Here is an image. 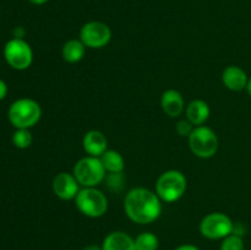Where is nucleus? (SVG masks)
<instances>
[{"label": "nucleus", "instance_id": "412c9836", "mask_svg": "<svg viewBox=\"0 0 251 250\" xmlns=\"http://www.w3.org/2000/svg\"><path fill=\"white\" fill-rule=\"evenodd\" d=\"M245 244L243 237L232 233L230 235L226 237L221 244V250H244Z\"/></svg>", "mask_w": 251, "mask_h": 250}, {"label": "nucleus", "instance_id": "f8f14e48", "mask_svg": "<svg viewBox=\"0 0 251 250\" xmlns=\"http://www.w3.org/2000/svg\"><path fill=\"white\" fill-rule=\"evenodd\" d=\"M162 110L171 118H178L185 110V100L179 91L167 90L161 97Z\"/></svg>", "mask_w": 251, "mask_h": 250}, {"label": "nucleus", "instance_id": "5701e85b", "mask_svg": "<svg viewBox=\"0 0 251 250\" xmlns=\"http://www.w3.org/2000/svg\"><path fill=\"white\" fill-rule=\"evenodd\" d=\"M7 95V85L5 81L0 80V100H4Z\"/></svg>", "mask_w": 251, "mask_h": 250}, {"label": "nucleus", "instance_id": "aec40b11", "mask_svg": "<svg viewBox=\"0 0 251 250\" xmlns=\"http://www.w3.org/2000/svg\"><path fill=\"white\" fill-rule=\"evenodd\" d=\"M125 175L124 172H119V173H108L105 175L104 183L105 186L109 189L113 193H119L124 189L125 185Z\"/></svg>", "mask_w": 251, "mask_h": 250}, {"label": "nucleus", "instance_id": "f03ea898", "mask_svg": "<svg viewBox=\"0 0 251 250\" xmlns=\"http://www.w3.org/2000/svg\"><path fill=\"white\" fill-rule=\"evenodd\" d=\"M42 108L32 98L16 100L7 110V118L16 129H31L41 120Z\"/></svg>", "mask_w": 251, "mask_h": 250}, {"label": "nucleus", "instance_id": "1a4fd4ad", "mask_svg": "<svg viewBox=\"0 0 251 250\" xmlns=\"http://www.w3.org/2000/svg\"><path fill=\"white\" fill-rule=\"evenodd\" d=\"M112 39V29L102 21H90L80 29V41L90 49L104 48Z\"/></svg>", "mask_w": 251, "mask_h": 250}, {"label": "nucleus", "instance_id": "7ed1b4c3", "mask_svg": "<svg viewBox=\"0 0 251 250\" xmlns=\"http://www.w3.org/2000/svg\"><path fill=\"white\" fill-rule=\"evenodd\" d=\"M186 188L188 180L185 174L176 169L163 172L156 181V194L162 201L169 203L180 200L186 193Z\"/></svg>", "mask_w": 251, "mask_h": 250}, {"label": "nucleus", "instance_id": "4468645a", "mask_svg": "<svg viewBox=\"0 0 251 250\" xmlns=\"http://www.w3.org/2000/svg\"><path fill=\"white\" fill-rule=\"evenodd\" d=\"M211 114L210 105L207 102L202 100H194L186 105L185 115L186 119L194 125V126H200L203 125L208 120Z\"/></svg>", "mask_w": 251, "mask_h": 250}, {"label": "nucleus", "instance_id": "9d476101", "mask_svg": "<svg viewBox=\"0 0 251 250\" xmlns=\"http://www.w3.org/2000/svg\"><path fill=\"white\" fill-rule=\"evenodd\" d=\"M51 186H53L55 196L65 201L75 200L76 195L81 189V185L78 184L75 175L73 173H68V172H61V173L56 174L54 176Z\"/></svg>", "mask_w": 251, "mask_h": 250}, {"label": "nucleus", "instance_id": "b1692460", "mask_svg": "<svg viewBox=\"0 0 251 250\" xmlns=\"http://www.w3.org/2000/svg\"><path fill=\"white\" fill-rule=\"evenodd\" d=\"M25 29L22 28V27H16V28L14 29V38H20V39H24L25 37Z\"/></svg>", "mask_w": 251, "mask_h": 250}, {"label": "nucleus", "instance_id": "20e7f679", "mask_svg": "<svg viewBox=\"0 0 251 250\" xmlns=\"http://www.w3.org/2000/svg\"><path fill=\"white\" fill-rule=\"evenodd\" d=\"M73 174L82 188H97L104 181L107 172L100 157L86 156L76 162Z\"/></svg>", "mask_w": 251, "mask_h": 250}, {"label": "nucleus", "instance_id": "4be33fe9", "mask_svg": "<svg viewBox=\"0 0 251 250\" xmlns=\"http://www.w3.org/2000/svg\"><path fill=\"white\" fill-rule=\"evenodd\" d=\"M194 125L189 122L188 119H184V120H179L176 125V131L178 132L179 136L181 137H189L190 134L193 132L194 130Z\"/></svg>", "mask_w": 251, "mask_h": 250}, {"label": "nucleus", "instance_id": "cd10ccee", "mask_svg": "<svg viewBox=\"0 0 251 250\" xmlns=\"http://www.w3.org/2000/svg\"><path fill=\"white\" fill-rule=\"evenodd\" d=\"M247 90H248V93H249V95H250V97H251V77L249 78V82H248Z\"/></svg>", "mask_w": 251, "mask_h": 250}, {"label": "nucleus", "instance_id": "0eeeda50", "mask_svg": "<svg viewBox=\"0 0 251 250\" xmlns=\"http://www.w3.org/2000/svg\"><path fill=\"white\" fill-rule=\"evenodd\" d=\"M4 58L15 70H26L33 63V50L25 39L12 38L5 44Z\"/></svg>", "mask_w": 251, "mask_h": 250}, {"label": "nucleus", "instance_id": "6e6552de", "mask_svg": "<svg viewBox=\"0 0 251 250\" xmlns=\"http://www.w3.org/2000/svg\"><path fill=\"white\" fill-rule=\"evenodd\" d=\"M199 228L201 234L207 239H225L233 233L234 223L226 213L212 212L201 220Z\"/></svg>", "mask_w": 251, "mask_h": 250}, {"label": "nucleus", "instance_id": "f257e3e1", "mask_svg": "<svg viewBox=\"0 0 251 250\" xmlns=\"http://www.w3.org/2000/svg\"><path fill=\"white\" fill-rule=\"evenodd\" d=\"M124 211L134 223L150 225L161 216L162 200L156 191L146 188H134L125 195Z\"/></svg>", "mask_w": 251, "mask_h": 250}, {"label": "nucleus", "instance_id": "39448f33", "mask_svg": "<svg viewBox=\"0 0 251 250\" xmlns=\"http://www.w3.org/2000/svg\"><path fill=\"white\" fill-rule=\"evenodd\" d=\"M75 205L83 216L100 218L108 211V199L97 188H82L75 198Z\"/></svg>", "mask_w": 251, "mask_h": 250}, {"label": "nucleus", "instance_id": "393cba45", "mask_svg": "<svg viewBox=\"0 0 251 250\" xmlns=\"http://www.w3.org/2000/svg\"><path fill=\"white\" fill-rule=\"evenodd\" d=\"M174 250H200V249L193 244H183V245H180V247L176 248Z\"/></svg>", "mask_w": 251, "mask_h": 250}, {"label": "nucleus", "instance_id": "423d86ee", "mask_svg": "<svg viewBox=\"0 0 251 250\" xmlns=\"http://www.w3.org/2000/svg\"><path fill=\"white\" fill-rule=\"evenodd\" d=\"M188 141L191 152L196 157L203 159L215 156L218 151V146H220L217 134L206 125L194 127L193 132L188 137Z\"/></svg>", "mask_w": 251, "mask_h": 250}, {"label": "nucleus", "instance_id": "a878e982", "mask_svg": "<svg viewBox=\"0 0 251 250\" xmlns=\"http://www.w3.org/2000/svg\"><path fill=\"white\" fill-rule=\"evenodd\" d=\"M28 1L32 2L33 5H43L48 2V0H28Z\"/></svg>", "mask_w": 251, "mask_h": 250}, {"label": "nucleus", "instance_id": "bb28decb", "mask_svg": "<svg viewBox=\"0 0 251 250\" xmlns=\"http://www.w3.org/2000/svg\"><path fill=\"white\" fill-rule=\"evenodd\" d=\"M83 250H102V247H98V245H88Z\"/></svg>", "mask_w": 251, "mask_h": 250}, {"label": "nucleus", "instance_id": "9b49d317", "mask_svg": "<svg viewBox=\"0 0 251 250\" xmlns=\"http://www.w3.org/2000/svg\"><path fill=\"white\" fill-rule=\"evenodd\" d=\"M82 147L87 156L100 157L108 150L107 136L100 130H90L83 136Z\"/></svg>", "mask_w": 251, "mask_h": 250}, {"label": "nucleus", "instance_id": "6ab92c4d", "mask_svg": "<svg viewBox=\"0 0 251 250\" xmlns=\"http://www.w3.org/2000/svg\"><path fill=\"white\" fill-rule=\"evenodd\" d=\"M32 141L33 137L29 129H16V131L12 134V144L20 150L28 149L32 145Z\"/></svg>", "mask_w": 251, "mask_h": 250}, {"label": "nucleus", "instance_id": "2eb2a0df", "mask_svg": "<svg viewBox=\"0 0 251 250\" xmlns=\"http://www.w3.org/2000/svg\"><path fill=\"white\" fill-rule=\"evenodd\" d=\"M102 250H136L135 239L125 232H112L103 240Z\"/></svg>", "mask_w": 251, "mask_h": 250}, {"label": "nucleus", "instance_id": "dca6fc26", "mask_svg": "<svg viewBox=\"0 0 251 250\" xmlns=\"http://www.w3.org/2000/svg\"><path fill=\"white\" fill-rule=\"evenodd\" d=\"M86 46L80 39H69L65 42L61 49V55L66 63L75 64L83 59L86 54Z\"/></svg>", "mask_w": 251, "mask_h": 250}, {"label": "nucleus", "instance_id": "a211bd4d", "mask_svg": "<svg viewBox=\"0 0 251 250\" xmlns=\"http://www.w3.org/2000/svg\"><path fill=\"white\" fill-rule=\"evenodd\" d=\"M159 247V240L156 234L151 232H142L135 238L136 250H157Z\"/></svg>", "mask_w": 251, "mask_h": 250}, {"label": "nucleus", "instance_id": "ddd939ff", "mask_svg": "<svg viewBox=\"0 0 251 250\" xmlns=\"http://www.w3.org/2000/svg\"><path fill=\"white\" fill-rule=\"evenodd\" d=\"M222 82L228 90L237 92V91H242L247 88L249 78H248L247 73L242 68L237 65H230L223 71Z\"/></svg>", "mask_w": 251, "mask_h": 250}, {"label": "nucleus", "instance_id": "f3484780", "mask_svg": "<svg viewBox=\"0 0 251 250\" xmlns=\"http://www.w3.org/2000/svg\"><path fill=\"white\" fill-rule=\"evenodd\" d=\"M100 158L107 173L124 172L125 159L120 152L115 151V150H107Z\"/></svg>", "mask_w": 251, "mask_h": 250}]
</instances>
